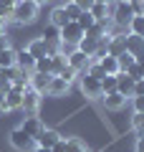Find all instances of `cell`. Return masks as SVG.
Segmentation results:
<instances>
[{
	"instance_id": "3",
	"label": "cell",
	"mask_w": 144,
	"mask_h": 152,
	"mask_svg": "<svg viewBox=\"0 0 144 152\" xmlns=\"http://www.w3.org/2000/svg\"><path fill=\"white\" fill-rule=\"evenodd\" d=\"M8 142H10V147H13V150H18V152H31L33 147H36V140L28 137L20 127H15V129L8 134Z\"/></svg>"
},
{
	"instance_id": "20",
	"label": "cell",
	"mask_w": 144,
	"mask_h": 152,
	"mask_svg": "<svg viewBox=\"0 0 144 152\" xmlns=\"http://www.w3.org/2000/svg\"><path fill=\"white\" fill-rule=\"evenodd\" d=\"M20 104H23V91L10 89V91L5 94V109H8V112H13V109H20Z\"/></svg>"
},
{
	"instance_id": "6",
	"label": "cell",
	"mask_w": 144,
	"mask_h": 152,
	"mask_svg": "<svg viewBox=\"0 0 144 152\" xmlns=\"http://www.w3.org/2000/svg\"><path fill=\"white\" fill-rule=\"evenodd\" d=\"M58 36H61L63 43H73L76 46L81 38H84V31L79 28V23H76V20H68L63 28H58Z\"/></svg>"
},
{
	"instance_id": "43",
	"label": "cell",
	"mask_w": 144,
	"mask_h": 152,
	"mask_svg": "<svg viewBox=\"0 0 144 152\" xmlns=\"http://www.w3.org/2000/svg\"><path fill=\"white\" fill-rule=\"evenodd\" d=\"M8 46H10V43H8V38H5V36H0V51L8 48Z\"/></svg>"
},
{
	"instance_id": "38",
	"label": "cell",
	"mask_w": 144,
	"mask_h": 152,
	"mask_svg": "<svg viewBox=\"0 0 144 152\" xmlns=\"http://www.w3.org/2000/svg\"><path fill=\"white\" fill-rule=\"evenodd\" d=\"M73 3H76V5L81 8V10H89V8L94 5V0H73Z\"/></svg>"
},
{
	"instance_id": "31",
	"label": "cell",
	"mask_w": 144,
	"mask_h": 152,
	"mask_svg": "<svg viewBox=\"0 0 144 152\" xmlns=\"http://www.w3.org/2000/svg\"><path fill=\"white\" fill-rule=\"evenodd\" d=\"M132 129L137 132L139 137L144 134V114H142V112H134V117H132Z\"/></svg>"
},
{
	"instance_id": "28",
	"label": "cell",
	"mask_w": 144,
	"mask_h": 152,
	"mask_svg": "<svg viewBox=\"0 0 144 152\" xmlns=\"http://www.w3.org/2000/svg\"><path fill=\"white\" fill-rule=\"evenodd\" d=\"M56 76H61V79H63L66 84H73L76 79H79V71H73V69H71L68 64H66V66H63V69H61V71H58Z\"/></svg>"
},
{
	"instance_id": "14",
	"label": "cell",
	"mask_w": 144,
	"mask_h": 152,
	"mask_svg": "<svg viewBox=\"0 0 144 152\" xmlns=\"http://www.w3.org/2000/svg\"><path fill=\"white\" fill-rule=\"evenodd\" d=\"M101 102L106 109H111V112H119V109L127 104V96H121L119 91H109V94H101Z\"/></svg>"
},
{
	"instance_id": "21",
	"label": "cell",
	"mask_w": 144,
	"mask_h": 152,
	"mask_svg": "<svg viewBox=\"0 0 144 152\" xmlns=\"http://www.w3.org/2000/svg\"><path fill=\"white\" fill-rule=\"evenodd\" d=\"M66 23H68V18H66V10H63V5L53 8V10H51V26H53V28H63Z\"/></svg>"
},
{
	"instance_id": "10",
	"label": "cell",
	"mask_w": 144,
	"mask_h": 152,
	"mask_svg": "<svg viewBox=\"0 0 144 152\" xmlns=\"http://www.w3.org/2000/svg\"><path fill=\"white\" fill-rule=\"evenodd\" d=\"M58 140H61V134H58L56 129H51V127H43L41 134L36 137V147H48V150H51V147H53Z\"/></svg>"
},
{
	"instance_id": "18",
	"label": "cell",
	"mask_w": 144,
	"mask_h": 152,
	"mask_svg": "<svg viewBox=\"0 0 144 152\" xmlns=\"http://www.w3.org/2000/svg\"><path fill=\"white\" fill-rule=\"evenodd\" d=\"M89 13L96 20H106V18H111V3H94L89 8Z\"/></svg>"
},
{
	"instance_id": "13",
	"label": "cell",
	"mask_w": 144,
	"mask_h": 152,
	"mask_svg": "<svg viewBox=\"0 0 144 152\" xmlns=\"http://www.w3.org/2000/svg\"><path fill=\"white\" fill-rule=\"evenodd\" d=\"M28 81H31V89H36L38 94H46V91H48V84H51V74L33 71V74L28 76Z\"/></svg>"
},
{
	"instance_id": "41",
	"label": "cell",
	"mask_w": 144,
	"mask_h": 152,
	"mask_svg": "<svg viewBox=\"0 0 144 152\" xmlns=\"http://www.w3.org/2000/svg\"><path fill=\"white\" fill-rule=\"evenodd\" d=\"M134 64H139V66H144V51H142V53H137V56H134Z\"/></svg>"
},
{
	"instance_id": "24",
	"label": "cell",
	"mask_w": 144,
	"mask_h": 152,
	"mask_svg": "<svg viewBox=\"0 0 144 152\" xmlns=\"http://www.w3.org/2000/svg\"><path fill=\"white\" fill-rule=\"evenodd\" d=\"M36 71H41V74H51V76H53V58H51V56L36 58Z\"/></svg>"
},
{
	"instance_id": "39",
	"label": "cell",
	"mask_w": 144,
	"mask_h": 152,
	"mask_svg": "<svg viewBox=\"0 0 144 152\" xmlns=\"http://www.w3.org/2000/svg\"><path fill=\"white\" fill-rule=\"evenodd\" d=\"M134 152H144V134L137 137V145H134Z\"/></svg>"
},
{
	"instance_id": "34",
	"label": "cell",
	"mask_w": 144,
	"mask_h": 152,
	"mask_svg": "<svg viewBox=\"0 0 144 152\" xmlns=\"http://www.w3.org/2000/svg\"><path fill=\"white\" fill-rule=\"evenodd\" d=\"M73 51H76V46H73V43H63V41H58V53L68 56V53H73Z\"/></svg>"
},
{
	"instance_id": "23",
	"label": "cell",
	"mask_w": 144,
	"mask_h": 152,
	"mask_svg": "<svg viewBox=\"0 0 144 152\" xmlns=\"http://www.w3.org/2000/svg\"><path fill=\"white\" fill-rule=\"evenodd\" d=\"M127 31L134 33V36H142V38H144V15H134L132 20H129Z\"/></svg>"
},
{
	"instance_id": "15",
	"label": "cell",
	"mask_w": 144,
	"mask_h": 152,
	"mask_svg": "<svg viewBox=\"0 0 144 152\" xmlns=\"http://www.w3.org/2000/svg\"><path fill=\"white\" fill-rule=\"evenodd\" d=\"M71 89V84H66L61 76H51V84H48V96H66Z\"/></svg>"
},
{
	"instance_id": "42",
	"label": "cell",
	"mask_w": 144,
	"mask_h": 152,
	"mask_svg": "<svg viewBox=\"0 0 144 152\" xmlns=\"http://www.w3.org/2000/svg\"><path fill=\"white\" fill-rule=\"evenodd\" d=\"M15 3H18V0H0V5H5V8H13Z\"/></svg>"
},
{
	"instance_id": "12",
	"label": "cell",
	"mask_w": 144,
	"mask_h": 152,
	"mask_svg": "<svg viewBox=\"0 0 144 152\" xmlns=\"http://www.w3.org/2000/svg\"><path fill=\"white\" fill-rule=\"evenodd\" d=\"M15 66L20 71H25V74H33V71H36V58H33L25 48H20V51H15Z\"/></svg>"
},
{
	"instance_id": "37",
	"label": "cell",
	"mask_w": 144,
	"mask_h": 152,
	"mask_svg": "<svg viewBox=\"0 0 144 152\" xmlns=\"http://www.w3.org/2000/svg\"><path fill=\"white\" fill-rule=\"evenodd\" d=\"M134 96H144V79L134 81Z\"/></svg>"
},
{
	"instance_id": "1",
	"label": "cell",
	"mask_w": 144,
	"mask_h": 152,
	"mask_svg": "<svg viewBox=\"0 0 144 152\" xmlns=\"http://www.w3.org/2000/svg\"><path fill=\"white\" fill-rule=\"evenodd\" d=\"M38 10H41V5H36L33 0H18L13 5V20L20 26H31L38 18Z\"/></svg>"
},
{
	"instance_id": "17",
	"label": "cell",
	"mask_w": 144,
	"mask_h": 152,
	"mask_svg": "<svg viewBox=\"0 0 144 152\" xmlns=\"http://www.w3.org/2000/svg\"><path fill=\"white\" fill-rule=\"evenodd\" d=\"M124 46H127V51L132 56H137V53L144 51V38L142 36H134V33H127V36H124Z\"/></svg>"
},
{
	"instance_id": "32",
	"label": "cell",
	"mask_w": 144,
	"mask_h": 152,
	"mask_svg": "<svg viewBox=\"0 0 144 152\" xmlns=\"http://www.w3.org/2000/svg\"><path fill=\"white\" fill-rule=\"evenodd\" d=\"M109 91H116V76H104L101 79V94H109Z\"/></svg>"
},
{
	"instance_id": "36",
	"label": "cell",
	"mask_w": 144,
	"mask_h": 152,
	"mask_svg": "<svg viewBox=\"0 0 144 152\" xmlns=\"http://www.w3.org/2000/svg\"><path fill=\"white\" fill-rule=\"evenodd\" d=\"M51 152H68V147H66V137H61V140L51 147Z\"/></svg>"
},
{
	"instance_id": "5",
	"label": "cell",
	"mask_w": 144,
	"mask_h": 152,
	"mask_svg": "<svg viewBox=\"0 0 144 152\" xmlns=\"http://www.w3.org/2000/svg\"><path fill=\"white\" fill-rule=\"evenodd\" d=\"M41 96H43V94H38L36 89H25V91H23V104H20V109L25 112V117L38 114V109H41Z\"/></svg>"
},
{
	"instance_id": "11",
	"label": "cell",
	"mask_w": 144,
	"mask_h": 152,
	"mask_svg": "<svg viewBox=\"0 0 144 152\" xmlns=\"http://www.w3.org/2000/svg\"><path fill=\"white\" fill-rule=\"evenodd\" d=\"M116 91L121 94V96H127V99L134 96V79H132V76H127L124 71H119V74H116Z\"/></svg>"
},
{
	"instance_id": "29",
	"label": "cell",
	"mask_w": 144,
	"mask_h": 152,
	"mask_svg": "<svg viewBox=\"0 0 144 152\" xmlns=\"http://www.w3.org/2000/svg\"><path fill=\"white\" fill-rule=\"evenodd\" d=\"M116 61H119V71H129L134 66V56L129 53V51H124L121 56H116Z\"/></svg>"
},
{
	"instance_id": "26",
	"label": "cell",
	"mask_w": 144,
	"mask_h": 152,
	"mask_svg": "<svg viewBox=\"0 0 144 152\" xmlns=\"http://www.w3.org/2000/svg\"><path fill=\"white\" fill-rule=\"evenodd\" d=\"M43 41L46 43H51V46H58V41H61V36H58V28H53V26H48L46 31H43Z\"/></svg>"
},
{
	"instance_id": "30",
	"label": "cell",
	"mask_w": 144,
	"mask_h": 152,
	"mask_svg": "<svg viewBox=\"0 0 144 152\" xmlns=\"http://www.w3.org/2000/svg\"><path fill=\"white\" fill-rule=\"evenodd\" d=\"M63 10H66V18H68V20H76V18L81 15V8L76 5L73 0H68V3H63Z\"/></svg>"
},
{
	"instance_id": "19",
	"label": "cell",
	"mask_w": 144,
	"mask_h": 152,
	"mask_svg": "<svg viewBox=\"0 0 144 152\" xmlns=\"http://www.w3.org/2000/svg\"><path fill=\"white\" fill-rule=\"evenodd\" d=\"M99 64H101V69H104V74H109V76H116L119 74V61H116V56H104V58H99Z\"/></svg>"
},
{
	"instance_id": "47",
	"label": "cell",
	"mask_w": 144,
	"mask_h": 152,
	"mask_svg": "<svg viewBox=\"0 0 144 152\" xmlns=\"http://www.w3.org/2000/svg\"><path fill=\"white\" fill-rule=\"evenodd\" d=\"M84 152H91V150H89V147H86V150H84Z\"/></svg>"
},
{
	"instance_id": "25",
	"label": "cell",
	"mask_w": 144,
	"mask_h": 152,
	"mask_svg": "<svg viewBox=\"0 0 144 152\" xmlns=\"http://www.w3.org/2000/svg\"><path fill=\"white\" fill-rule=\"evenodd\" d=\"M76 23H79V28H81V31L86 33V31H89V28H91V26H94V23H96V18L91 15L89 10H81V15L76 18Z\"/></svg>"
},
{
	"instance_id": "44",
	"label": "cell",
	"mask_w": 144,
	"mask_h": 152,
	"mask_svg": "<svg viewBox=\"0 0 144 152\" xmlns=\"http://www.w3.org/2000/svg\"><path fill=\"white\" fill-rule=\"evenodd\" d=\"M31 152H51V150H48V147H33Z\"/></svg>"
},
{
	"instance_id": "7",
	"label": "cell",
	"mask_w": 144,
	"mask_h": 152,
	"mask_svg": "<svg viewBox=\"0 0 144 152\" xmlns=\"http://www.w3.org/2000/svg\"><path fill=\"white\" fill-rule=\"evenodd\" d=\"M79 79H81V91L89 99H101V81H99V79H94V76H89V74H81Z\"/></svg>"
},
{
	"instance_id": "16",
	"label": "cell",
	"mask_w": 144,
	"mask_h": 152,
	"mask_svg": "<svg viewBox=\"0 0 144 152\" xmlns=\"http://www.w3.org/2000/svg\"><path fill=\"white\" fill-rule=\"evenodd\" d=\"M76 48H79L81 53H86L89 58H94L96 48H99V38H91V36H86V33H84V38L76 43Z\"/></svg>"
},
{
	"instance_id": "2",
	"label": "cell",
	"mask_w": 144,
	"mask_h": 152,
	"mask_svg": "<svg viewBox=\"0 0 144 152\" xmlns=\"http://www.w3.org/2000/svg\"><path fill=\"white\" fill-rule=\"evenodd\" d=\"M134 15H137V13H134L132 0H114L111 3V20H114V26H119V28L127 31L129 20H132Z\"/></svg>"
},
{
	"instance_id": "8",
	"label": "cell",
	"mask_w": 144,
	"mask_h": 152,
	"mask_svg": "<svg viewBox=\"0 0 144 152\" xmlns=\"http://www.w3.org/2000/svg\"><path fill=\"white\" fill-rule=\"evenodd\" d=\"M66 64H68L73 71H79V76H81V74H86V69H89L91 58H89L86 53H81L79 48H76L73 53H68V56H66Z\"/></svg>"
},
{
	"instance_id": "46",
	"label": "cell",
	"mask_w": 144,
	"mask_h": 152,
	"mask_svg": "<svg viewBox=\"0 0 144 152\" xmlns=\"http://www.w3.org/2000/svg\"><path fill=\"white\" fill-rule=\"evenodd\" d=\"M33 3H36V5H46L48 0H33Z\"/></svg>"
},
{
	"instance_id": "45",
	"label": "cell",
	"mask_w": 144,
	"mask_h": 152,
	"mask_svg": "<svg viewBox=\"0 0 144 152\" xmlns=\"http://www.w3.org/2000/svg\"><path fill=\"white\" fill-rule=\"evenodd\" d=\"M0 36H5V23H0Z\"/></svg>"
},
{
	"instance_id": "40",
	"label": "cell",
	"mask_w": 144,
	"mask_h": 152,
	"mask_svg": "<svg viewBox=\"0 0 144 152\" xmlns=\"http://www.w3.org/2000/svg\"><path fill=\"white\" fill-rule=\"evenodd\" d=\"M0 112H8L5 109V91H0Z\"/></svg>"
},
{
	"instance_id": "9",
	"label": "cell",
	"mask_w": 144,
	"mask_h": 152,
	"mask_svg": "<svg viewBox=\"0 0 144 152\" xmlns=\"http://www.w3.org/2000/svg\"><path fill=\"white\" fill-rule=\"evenodd\" d=\"M20 129L25 132L28 137H33V140H36V137L41 134V129H43V122H41V117H38V114H33V117H25V119L20 122Z\"/></svg>"
},
{
	"instance_id": "35",
	"label": "cell",
	"mask_w": 144,
	"mask_h": 152,
	"mask_svg": "<svg viewBox=\"0 0 144 152\" xmlns=\"http://www.w3.org/2000/svg\"><path fill=\"white\" fill-rule=\"evenodd\" d=\"M132 107H134V112L144 114V96H132Z\"/></svg>"
},
{
	"instance_id": "4",
	"label": "cell",
	"mask_w": 144,
	"mask_h": 152,
	"mask_svg": "<svg viewBox=\"0 0 144 152\" xmlns=\"http://www.w3.org/2000/svg\"><path fill=\"white\" fill-rule=\"evenodd\" d=\"M25 51L33 56V58H43V56H51V53H58V46H51L46 43L43 38H33L31 43L25 46Z\"/></svg>"
},
{
	"instance_id": "27",
	"label": "cell",
	"mask_w": 144,
	"mask_h": 152,
	"mask_svg": "<svg viewBox=\"0 0 144 152\" xmlns=\"http://www.w3.org/2000/svg\"><path fill=\"white\" fill-rule=\"evenodd\" d=\"M66 147H68V152H84L86 142L81 137H66Z\"/></svg>"
},
{
	"instance_id": "22",
	"label": "cell",
	"mask_w": 144,
	"mask_h": 152,
	"mask_svg": "<svg viewBox=\"0 0 144 152\" xmlns=\"http://www.w3.org/2000/svg\"><path fill=\"white\" fill-rule=\"evenodd\" d=\"M8 66H15V48H3L0 51V69H8Z\"/></svg>"
},
{
	"instance_id": "33",
	"label": "cell",
	"mask_w": 144,
	"mask_h": 152,
	"mask_svg": "<svg viewBox=\"0 0 144 152\" xmlns=\"http://www.w3.org/2000/svg\"><path fill=\"white\" fill-rule=\"evenodd\" d=\"M124 74H127V76H132L134 81H139V79H144V66H139V64H134L132 69H129V71H124Z\"/></svg>"
}]
</instances>
